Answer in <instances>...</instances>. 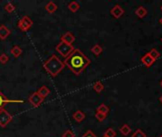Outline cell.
Here are the masks:
<instances>
[{
  "label": "cell",
  "instance_id": "cell-24",
  "mask_svg": "<svg viewBox=\"0 0 162 137\" xmlns=\"http://www.w3.org/2000/svg\"><path fill=\"white\" fill-rule=\"evenodd\" d=\"M9 60H10V58H9V56L6 53H1V54H0V63H1L2 65L7 64L9 62Z\"/></svg>",
  "mask_w": 162,
  "mask_h": 137
},
{
  "label": "cell",
  "instance_id": "cell-35",
  "mask_svg": "<svg viewBox=\"0 0 162 137\" xmlns=\"http://www.w3.org/2000/svg\"><path fill=\"white\" fill-rule=\"evenodd\" d=\"M160 137H162V135H161V136H160Z\"/></svg>",
  "mask_w": 162,
  "mask_h": 137
},
{
  "label": "cell",
  "instance_id": "cell-29",
  "mask_svg": "<svg viewBox=\"0 0 162 137\" xmlns=\"http://www.w3.org/2000/svg\"><path fill=\"white\" fill-rule=\"evenodd\" d=\"M81 137H97V136L92 132V130L89 129V130H87V132L84 133V134L81 136Z\"/></svg>",
  "mask_w": 162,
  "mask_h": 137
},
{
  "label": "cell",
  "instance_id": "cell-7",
  "mask_svg": "<svg viewBox=\"0 0 162 137\" xmlns=\"http://www.w3.org/2000/svg\"><path fill=\"white\" fill-rule=\"evenodd\" d=\"M7 103H23V100H20V99H9L7 98L1 90H0V110L3 109V107H4L5 104Z\"/></svg>",
  "mask_w": 162,
  "mask_h": 137
},
{
  "label": "cell",
  "instance_id": "cell-10",
  "mask_svg": "<svg viewBox=\"0 0 162 137\" xmlns=\"http://www.w3.org/2000/svg\"><path fill=\"white\" fill-rule=\"evenodd\" d=\"M10 34H11V31L5 25L0 26V39L1 40H5Z\"/></svg>",
  "mask_w": 162,
  "mask_h": 137
},
{
  "label": "cell",
  "instance_id": "cell-21",
  "mask_svg": "<svg viewBox=\"0 0 162 137\" xmlns=\"http://www.w3.org/2000/svg\"><path fill=\"white\" fill-rule=\"evenodd\" d=\"M135 14H137L139 17H144L146 14H147V11H146V9L144 7H139L137 10V12H135Z\"/></svg>",
  "mask_w": 162,
  "mask_h": 137
},
{
  "label": "cell",
  "instance_id": "cell-15",
  "mask_svg": "<svg viewBox=\"0 0 162 137\" xmlns=\"http://www.w3.org/2000/svg\"><path fill=\"white\" fill-rule=\"evenodd\" d=\"M91 51H92V53H93V54H95V56H98V55H100V54L102 53L103 49H102V47H101L100 45L95 44L92 49H91Z\"/></svg>",
  "mask_w": 162,
  "mask_h": 137
},
{
  "label": "cell",
  "instance_id": "cell-11",
  "mask_svg": "<svg viewBox=\"0 0 162 137\" xmlns=\"http://www.w3.org/2000/svg\"><path fill=\"white\" fill-rule=\"evenodd\" d=\"M85 117H86V115H85V113H84L82 110H76V112H74L73 114V118L76 120V122H81V121H83L84 119H85Z\"/></svg>",
  "mask_w": 162,
  "mask_h": 137
},
{
  "label": "cell",
  "instance_id": "cell-20",
  "mask_svg": "<svg viewBox=\"0 0 162 137\" xmlns=\"http://www.w3.org/2000/svg\"><path fill=\"white\" fill-rule=\"evenodd\" d=\"M120 132L124 136H127L129 133L131 132V128H130L128 125H123L120 128Z\"/></svg>",
  "mask_w": 162,
  "mask_h": 137
},
{
  "label": "cell",
  "instance_id": "cell-16",
  "mask_svg": "<svg viewBox=\"0 0 162 137\" xmlns=\"http://www.w3.org/2000/svg\"><path fill=\"white\" fill-rule=\"evenodd\" d=\"M68 8H69V10L72 12H77L79 10L80 5H79V3L77 1H72L69 5H68Z\"/></svg>",
  "mask_w": 162,
  "mask_h": 137
},
{
  "label": "cell",
  "instance_id": "cell-27",
  "mask_svg": "<svg viewBox=\"0 0 162 137\" xmlns=\"http://www.w3.org/2000/svg\"><path fill=\"white\" fill-rule=\"evenodd\" d=\"M132 137H146L145 133L142 132L141 129H137V132H135L134 134H132Z\"/></svg>",
  "mask_w": 162,
  "mask_h": 137
},
{
  "label": "cell",
  "instance_id": "cell-28",
  "mask_svg": "<svg viewBox=\"0 0 162 137\" xmlns=\"http://www.w3.org/2000/svg\"><path fill=\"white\" fill-rule=\"evenodd\" d=\"M149 55H150V56H151L152 58H153L154 60H155L158 56H159V53H158V51H155V50H152V51H151V53H149Z\"/></svg>",
  "mask_w": 162,
  "mask_h": 137
},
{
  "label": "cell",
  "instance_id": "cell-3",
  "mask_svg": "<svg viewBox=\"0 0 162 137\" xmlns=\"http://www.w3.org/2000/svg\"><path fill=\"white\" fill-rule=\"evenodd\" d=\"M56 50L58 53H60V55H62L63 57H68L69 55L72 53V51L74 50V47L73 45L64 43V42H61L56 47Z\"/></svg>",
  "mask_w": 162,
  "mask_h": 137
},
{
  "label": "cell",
  "instance_id": "cell-12",
  "mask_svg": "<svg viewBox=\"0 0 162 137\" xmlns=\"http://www.w3.org/2000/svg\"><path fill=\"white\" fill-rule=\"evenodd\" d=\"M45 10L49 12V14H54V12H56L57 10V5L53 1L48 2V4L45 6Z\"/></svg>",
  "mask_w": 162,
  "mask_h": 137
},
{
  "label": "cell",
  "instance_id": "cell-18",
  "mask_svg": "<svg viewBox=\"0 0 162 137\" xmlns=\"http://www.w3.org/2000/svg\"><path fill=\"white\" fill-rule=\"evenodd\" d=\"M109 108L107 107L105 104H100V105L96 108V112H99V113H103L105 114V115H107L109 112Z\"/></svg>",
  "mask_w": 162,
  "mask_h": 137
},
{
  "label": "cell",
  "instance_id": "cell-19",
  "mask_svg": "<svg viewBox=\"0 0 162 137\" xmlns=\"http://www.w3.org/2000/svg\"><path fill=\"white\" fill-rule=\"evenodd\" d=\"M93 89L95 90L96 92H101L104 90V85L101 81H96V82L93 85Z\"/></svg>",
  "mask_w": 162,
  "mask_h": 137
},
{
  "label": "cell",
  "instance_id": "cell-13",
  "mask_svg": "<svg viewBox=\"0 0 162 137\" xmlns=\"http://www.w3.org/2000/svg\"><path fill=\"white\" fill-rule=\"evenodd\" d=\"M37 92H38V94H39V95L42 97V98H46V97L49 95V94H50V92H51V90H50V89H49V88H47L46 86H42L39 90H37Z\"/></svg>",
  "mask_w": 162,
  "mask_h": 137
},
{
  "label": "cell",
  "instance_id": "cell-26",
  "mask_svg": "<svg viewBox=\"0 0 162 137\" xmlns=\"http://www.w3.org/2000/svg\"><path fill=\"white\" fill-rule=\"evenodd\" d=\"M95 118H96L97 120H98L99 122H101V121H103V120H104V119L106 118V116H107V115H105V114H103V113L95 112Z\"/></svg>",
  "mask_w": 162,
  "mask_h": 137
},
{
  "label": "cell",
  "instance_id": "cell-17",
  "mask_svg": "<svg viewBox=\"0 0 162 137\" xmlns=\"http://www.w3.org/2000/svg\"><path fill=\"white\" fill-rule=\"evenodd\" d=\"M141 61H142V63L145 64L147 67H150L151 65L154 63V60L153 58H152V57L150 56V55H149V53H148V54H146L145 56L142 57Z\"/></svg>",
  "mask_w": 162,
  "mask_h": 137
},
{
  "label": "cell",
  "instance_id": "cell-6",
  "mask_svg": "<svg viewBox=\"0 0 162 137\" xmlns=\"http://www.w3.org/2000/svg\"><path fill=\"white\" fill-rule=\"evenodd\" d=\"M44 98H42V97L38 94L37 91H35L32 94V95L29 97V102L32 104V106L34 108H37L39 107L42 103H43Z\"/></svg>",
  "mask_w": 162,
  "mask_h": 137
},
{
  "label": "cell",
  "instance_id": "cell-31",
  "mask_svg": "<svg viewBox=\"0 0 162 137\" xmlns=\"http://www.w3.org/2000/svg\"><path fill=\"white\" fill-rule=\"evenodd\" d=\"M160 100H161V102H162V96H161V98H160Z\"/></svg>",
  "mask_w": 162,
  "mask_h": 137
},
{
  "label": "cell",
  "instance_id": "cell-33",
  "mask_svg": "<svg viewBox=\"0 0 162 137\" xmlns=\"http://www.w3.org/2000/svg\"><path fill=\"white\" fill-rule=\"evenodd\" d=\"M102 137H106V136H104V135H103V136H102Z\"/></svg>",
  "mask_w": 162,
  "mask_h": 137
},
{
  "label": "cell",
  "instance_id": "cell-25",
  "mask_svg": "<svg viewBox=\"0 0 162 137\" xmlns=\"http://www.w3.org/2000/svg\"><path fill=\"white\" fill-rule=\"evenodd\" d=\"M62 137H76V134L73 130L71 129H67L62 133Z\"/></svg>",
  "mask_w": 162,
  "mask_h": 137
},
{
  "label": "cell",
  "instance_id": "cell-2",
  "mask_svg": "<svg viewBox=\"0 0 162 137\" xmlns=\"http://www.w3.org/2000/svg\"><path fill=\"white\" fill-rule=\"evenodd\" d=\"M43 67L45 71L50 74L51 77H56L58 75V73L65 68L64 62L61 61L56 54L51 55L50 58H48L46 61H44Z\"/></svg>",
  "mask_w": 162,
  "mask_h": 137
},
{
  "label": "cell",
  "instance_id": "cell-4",
  "mask_svg": "<svg viewBox=\"0 0 162 137\" xmlns=\"http://www.w3.org/2000/svg\"><path fill=\"white\" fill-rule=\"evenodd\" d=\"M32 24H34V22H32V19L29 17L28 15H25L18 21L17 27L20 29L22 32H27L32 26Z\"/></svg>",
  "mask_w": 162,
  "mask_h": 137
},
{
  "label": "cell",
  "instance_id": "cell-30",
  "mask_svg": "<svg viewBox=\"0 0 162 137\" xmlns=\"http://www.w3.org/2000/svg\"><path fill=\"white\" fill-rule=\"evenodd\" d=\"M160 23H161V24H162V18L160 19Z\"/></svg>",
  "mask_w": 162,
  "mask_h": 137
},
{
  "label": "cell",
  "instance_id": "cell-5",
  "mask_svg": "<svg viewBox=\"0 0 162 137\" xmlns=\"http://www.w3.org/2000/svg\"><path fill=\"white\" fill-rule=\"evenodd\" d=\"M12 120V116L11 113H9L4 108L0 110V127L1 128H5Z\"/></svg>",
  "mask_w": 162,
  "mask_h": 137
},
{
  "label": "cell",
  "instance_id": "cell-8",
  "mask_svg": "<svg viewBox=\"0 0 162 137\" xmlns=\"http://www.w3.org/2000/svg\"><path fill=\"white\" fill-rule=\"evenodd\" d=\"M60 39H61V42H64V43L73 45V42L76 41V36L73 34V32H65L62 36H61Z\"/></svg>",
  "mask_w": 162,
  "mask_h": 137
},
{
  "label": "cell",
  "instance_id": "cell-34",
  "mask_svg": "<svg viewBox=\"0 0 162 137\" xmlns=\"http://www.w3.org/2000/svg\"><path fill=\"white\" fill-rule=\"evenodd\" d=\"M161 10H162V7H161Z\"/></svg>",
  "mask_w": 162,
  "mask_h": 137
},
{
  "label": "cell",
  "instance_id": "cell-32",
  "mask_svg": "<svg viewBox=\"0 0 162 137\" xmlns=\"http://www.w3.org/2000/svg\"><path fill=\"white\" fill-rule=\"evenodd\" d=\"M161 86H162V81H161Z\"/></svg>",
  "mask_w": 162,
  "mask_h": 137
},
{
  "label": "cell",
  "instance_id": "cell-22",
  "mask_svg": "<svg viewBox=\"0 0 162 137\" xmlns=\"http://www.w3.org/2000/svg\"><path fill=\"white\" fill-rule=\"evenodd\" d=\"M104 136H106V137H115L116 136V132H115V129H113L109 128L105 132Z\"/></svg>",
  "mask_w": 162,
  "mask_h": 137
},
{
  "label": "cell",
  "instance_id": "cell-1",
  "mask_svg": "<svg viewBox=\"0 0 162 137\" xmlns=\"http://www.w3.org/2000/svg\"><path fill=\"white\" fill-rule=\"evenodd\" d=\"M64 64L70 68L73 73L79 75L91 64V60L79 49H74L72 53L65 58Z\"/></svg>",
  "mask_w": 162,
  "mask_h": 137
},
{
  "label": "cell",
  "instance_id": "cell-23",
  "mask_svg": "<svg viewBox=\"0 0 162 137\" xmlns=\"http://www.w3.org/2000/svg\"><path fill=\"white\" fill-rule=\"evenodd\" d=\"M4 9H5V11L7 12H12L15 10V7H14V5L12 4V2H9V3H7V4L5 5Z\"/></svg>",
  "mask_w": 162,
  "mask_h": 137
},
{
  "label": "cell",
  "instance_id": "cell-9",
  "mask_svg": "<svg viewBox=\"0 0 162 137\" xmlns=\"http://www.w3.org/2000/svg\"><path fill=\"white\" fill-rule=\"evenodd\" d=\"M124 14V10L121 8V6L119 5H115V7H113L112 10H111V14L115 18H119L121 17Z\"/></svg>",
  "mask_w": 162,
  "mask_h": 137
},
{
  "label": "cell",
  "instance_id": "cell-14",
  "mask_svg": "<svg viewBox=\"0 0 162 137\" xmlns=\"http://www.w3.org/2000/svg\"><path fill=\"white\" fill-rule=\"evenodd\" d=\"M11 53L12 54V56L14 58H18L22 53L21 48L19 47V46H14V47L11 49Z\"/></svg>",
  "mask_w": 162,
  "mask_h": 137
}]
</instances>
